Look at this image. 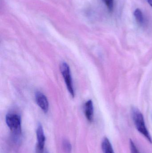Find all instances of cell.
Listing matches in <instances>:
<instances>
[{
	"label": "cell",
	"instance_id": "6",
	"mask_svg": "<svg viewBox=\"0 0 152 153\" xmlns=\"http://www.w3.org/2000/svg\"><path fill=\"white\" fill-rule=\"evenodd\" d=\"M84 113L87 120L89 122H92L94 118V107L93 101L91 100H89L86 102L84 106Z\"/></svg>",
	"mask_w": 152,
	"mask_h": 153
},
{
	"label": "cell",
	"instance_id": "7",
	"mask_svg": "<svg viewBox=\"0 0 152 153\" xmlns=\"http://www.w3.org/2000/svg\"><path fill=\"white\" fill-rule=\"evenodd\" d=\"M101 147L103 153H115L112 145L107 137H104L103 139Z\"/></svg>",
	"mask_w": 152,
	"mask_h": 153
},
{
	"label": "cell",
	"instance_id": "3",
	"mask_svg": "<svg viewBox=\"0 0 152 153\" xmlns=\"http://www.w3.org/2000/svg\"><path fill=\"white\" fill-rule=\"evenodd\" d=\"M60 69L62 75L65 81L67 89L71 96L74 98L75 96V91L69 66L67 63L62 62L61 64Z\"/></svg>",
	"mask_w": 152,
	"mask_h": 153
},
{
	"label": "cell",
	"instance_id": "10",
	"mask_svg": "<svg viewBox=\"0 0 152 153\" xmlns=\"http://www.w3.org/2000/svg\"><path fill=\"white\" fill-rule=\"evenodd\" d=\"M103 1L106 4L109 11H112L114 8V0H103Z\"/></svg>",
	"mask_w": 152,
	"mask_h": 153
},
{
	"label": "cell",
	"instance_id": "4",
	"mask_svg": "<svg viewBox=\"0 0 152 153\" xmlns=\"http://www.w3.org/2000/svg\"><path fill=\"white\" fill-rule=\"evenodd\" d=\"M37 139V153H43L44 150L46 137L43 126L39 124L37 126L36 130Z\"/></svg>",
	"mask_w": 152,
	"mask_h": 153
},
{
	"label": "cell",
	"instance_id": "8",
	"mask_svg": "<svg viewBox=\"0 0 152 153\" xmlns=\"http://www.w3.org/2000/svg\"><path fill=\"white\" fill-rule=\"evenodd\" d=\"M134 15L137 23L139 25H142L144 22V19L142 10L138 8L136 9L134 12Z\"/></svg>",
	"mask_w": 152,
	"mask_h": 153
},
{
	"label": "cell",
	"instance_id": "2",
	"mask_svg": "<svg viewBox=\"0 0 152 153\" xmlns=\"http://www.w3.org/2000/svg\"><path fill=\"white\" fill-rule=\"evenodd\" d=\"M6 124L16 137L21 134V120L19 115L14 113H8L5 117Z\"/></svg>",
	"mask_w": 152,
	"mask_h": 153
},
{
	"label": "cell",
	"instance_id": "5",
	"mask_svg": "<svg viewBox=\"0 0 152 153\" xmlns=\"http://www.w3.org/2000/svg\"><path fill=\"white\" fill-rule=\"evenodd\" d=\"M35 100L36 103L41 109L45 113H47L49 110V102L46 96L41 92H37Z\"/></svg>",
	"mask_w": 152,
	"mask_h": 153
},
{
	"label": "cell",
	"instance_id": "13",
	"mask_svg": "<svg viewBox=\"0 0 152 153\" xmlns=\"http://www.w3.org/2000/svg\"><path fill=\"white\" fill-rule=\"evenodd\" d=\"M45 153H47V152H46Z\"/></svg>",
	"mask_w": 152,
	"mask_h": 153
},
{
	"label": "cell",
	"instance_id": "1",
	"mask_svg": "<svg viewBox=\"0 0 152 153\" xmlns=\"http://www.w3.org/2000/svg\"><path fill=\"white\" fill-rule=\"evenodd\" d=\"M132 117L137 130L143 135L146 139L152 143V138L145 126L143 115L138 108H133L132 110Z\"/></svg>",
	"mask_w": 152,
	"mask_h": 153
},
{
	"label": "cell",
	"instance_id": "11",
	"mask_svg": "<svg viewBox=\"0 0 152 153\" xmlns=\"http://www.w3.org/2000/svg\"><path fill=\"white\" fill-rule=\"evenodd\" d=\"M129 146L131 153H140L134 143L131 139L129 140Z\"/></svg>",
	"mask_w": 152,
	"mask_h": 153
},
{
	"label": "cell",
	"instance_id": "9",
	"mask_svg": "<svg viewBox=\"0 0 152 153\" xmlns=\"http://www.w3.org/2000/svg\"><path fill=\"white\" fill-rule=\"evenodd\" d=\"M63 147L65 152L67 153H70L71 152V146L70 143L68 140H65L63 142Z\"/></svg>",
	"mask_w": 152,
	"mask_h": 153
},
{
	"label": "cell",
	"instance_id": "12",
	"mask_svg": "<svg viewBox=\"0 0 152 153\" xmlns=\"http://www.w3.org/2000/svg\"><path fill=\"white\" fill-rule=\"evenodd\" d=\"M147 1H148V3L150 4V5L151 6L152 8V0H147Z\"/></svg>",
	"mask_w": 152,
	"mask_h": 153
},
{
	"label": "cell",
	"instance_id": "14",
	"mask_svg": "<svg viewBox=\"0 0 152 153\" xmlns=\"http://www.w3.org/2000/svg\"></svg>",
	"mask_w": 152,
	"mask_h": 153
}]
</instances>
